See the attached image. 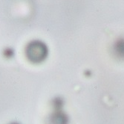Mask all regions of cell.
<instances>
[{
  "mask_svg": "<svg viewBox=\"0 0 124 124\" xmlns=\"http://www.w3.org/2000/svg\"><path fill=\"white\" fill-rule=\"evenodd\" d=\"M69 118L65 113L60 111H56L50 116L48 124H68Z\"/></svg>",
  "mask_w": 124,
  "mask_h": 124,
  "instance_id": "7a4b0ae2",
  "label": "cell"
},
{
  "mask_svg": "<svg viewBox=\"0 0 124 124\" xmlns=\"http://www.w3.org/2000/svg\"><path fill=\"white\" fill-rule=\"evenodd\" d=\"M63 101L60 98H57L54 100V107L57 111H60V108L62 106Z\"/></svg>",
  "mask_w": 124,
  "mask_h": 124,
  "instance_id": "277c9868",
  "label": "cell"
},
{
  "mask_svg": "<svg viewBox=\"0 0 124 124\" xmlns=\"http://www.w3.org/2000/svg\"><path fill=\"white\" fill-rule=\"evenodd\" d=\"M4 55H5V57H7V58H11V57L13 56V55H14V52H13L12 49H7L5 50Z\"/></svg>",
  "mask_w": 124,
  "mask_h": 124,
  "instance_id": "5b68a950",
  "label": "cell"
},
{
  "mask_svg": "<svg viewBox=\"0 0 124 124\" xmlns=\"http://www.w3.org/2000/svg\"><path fill=\"white\" fill-rule=\"evenodd\" d=\"M25 55L30 62L33 64L42 63L48 56L47 46L42 41L33 40L26 47Z\"/></svg>",
  "mask_w": 124,
  "mask_h": 124,
  "instance_id": "6da1fadb",
  "label": "cell"
},
{
  "mask_svg": "<svg viewBox=\"0 0 124 124\" xmlns=\"http://www.w3.org/2000/svg\"><path fill=\"white\" fill-rule=\"evenodd\" d=\"M113 51L117 57L120 58H124V38L117 40L114 47Z\"/></svg>",
  "mask_w": 124,
  "mask_h": 124,
  "instance_id": "3957f363",
  "label": "cell"
},
{
  "mask_svg": "<svg viewBox=\"0 0 124 124\" xmlns=\"http://www.w3.org/2000/svg\"><path fill=\"white\" fill-rule=\"evenodd\" d=\"M11 124H19V123H11Z\"/></svg>",
  "mask_w": 124,
  "mask_h": 124,
  "instance_id": "8992f818",
  "label": "cell"
}]
</instances>
